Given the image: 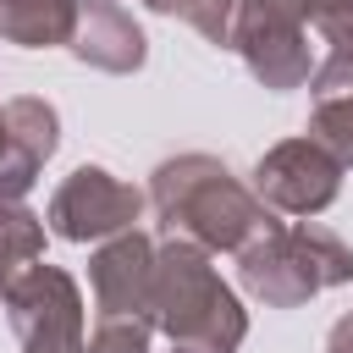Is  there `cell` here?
<instances>
[{"instance_id":"cell-1","label":"cell","mask_w":353,"mask_h":353,"mask_svg":"<svg viewBox=\"0 0 353 353\" xmlns=\"http://www.w3.org/2000/svg\"><path fill=\"white\" fill-rule=\"evenodd\" d=\"M149 199L165 221L171 237L204 248V254H243L254 237H265L270 226V210L254 199V188H243L226 160L215 154H176L154 171L149 182Z\"/></svg>"},{"instance_id":"cell-2","label":"cell","mask_w":353,"mask_h":353,"mask_svg":"<svg viewBox=\"0 0 353 353\" xmlns=\"http://www.w3.org/2000/svg\"><path fill=\"white\" fill-rule=\"evenodd\" d=\"M149 325L171 336V347L188 353H237L248 336V314L232 298V287L215 276L210 254L171 237L154 248V287H149Z\"/></svg>"},{"instance_id":"cell-3","label":"cell","mask_w":353,"mask_h":353,"mask_svg":"<svg viewBox=\"0 0 353 353\" xmlns=\"http://www.w3.org/2000/svg\"><path fill=\"white\" fill-rule=\"evenodd\" d=\"M237 276L270 309H298L314 292L353 281V248L314 221H292V226H270L265 237H254L237 254Z\"/></svg>"},{"instance_id":"cell-4","label":"cell","mask_w":353,"mask_h":353,"mask_svg":"<svg viewBox=\"0 0 353 353\" xmlns=\"http://www.w3.org/2000/svg\"><path fill=\"white\" fill-rule=\"evenodd\" d=\"M0 298H6V314H11V331H17L22 353H88L83 292L61 265L22 270Z\"/></svg>"},{"instance_id":"cell-5","label":"cell","mask_w":353,"mask_h":353,"mask_svg":"<svg viewBox=\"0 0 353 353\" xmlns=\"http://www.w3.org/2000/svg\"><path fill=\"white\" fill-rule=\"evenodd\" d=\"M232 50H243L248 72L265 88H298L309 83V17L303 0H237Z\"/></svg>"},{"instance_id":"cell-6","label":"cell","mask_w":353,"mask_h":353,"mask_svg":"<svg viewBox=\"0 0 353 353\" xmlns=\"http://www.w3.org/2000/svg\"><path fill=\"white\" fill-rule=\"evenodd\" d=\"M143 215V193L121 176H110L105 165H77L55 199H50V232L66 243H105L132 232V221Z\"/></svg>"},{"instance_id":"cell-7","label":"cell","mask_w":353,"mask_h":353,"mask_svg":"<svg viewBox=\"0 0 353 353\" xmlns=\"http://www.w3.org/2000/svg\"><path fill=\"white\" fill-rule=\"evenodd\" d=\"M342 193V165L314 138H287L254 165V199L281 215H320Z\"/></svg>"},{"instance_id":"cell-8","label":"cell","mask_w":353,"mask_h":353,"mask_svg":"<svg viewBox=\"0 0 353 353\" xmlns=\"http://www.w3.org/2000/svg\"><path fill=\"white\" fill-rule=\"evenodd\" d=\"M88 287L99 320H149V287H154V243L143 232L105 237L88 259Z\"/></svg>"},{"instance_id":"cell-9","label":"cell","mask_w":353,"mask_h":353,"mask_svg":"<svg viewBox=\"0 0 353 353\" xmlns=\"http://www.w3.org/2000/svg\"><path fill=\"white\" fill-rule=\"evenodd\" d=\"M55 154V110L33 94L6 99V143H0V199H22L44 160Z\"/></svg>"},{"instance_id":"cell-10","label":"cell","mask_w":353,"mask_h":353,"mask_svg":"<svg viewBox=\"0 0 353 353\" xmlns=\"http://www.w3.org/2000/svg\"><path fill=\"white\" fill-rule=\"evenodd\" d=\"M72 55L94 72H138L143 66V28L116 0H83L72 17Z\"/></svg>"},{"instance_id":"cell-11","label":"cell","mask_w":353,"mask_h":353,"mask_svg":"<svg viewBox=\"0 0 353 353\" xmlns=\"http://www.w3.org/2000/svg\"><path fill=\"white\" fill-rule=\"evenodd\" d=\"M309 138L336 154V165H353V55H325L309 72Z\"/></svg>"},{"instance_id":"cell-12","label":"cell","mask_w":353,"mask_h":353,"mask_svg":"<svg viewBox=\"0 0 353 353\" xmlns=\"http://www.w3.org/2000/svg\"><path fill=\"white\" fill-rule=\"evenodd\" d=\"M72 17H77V0H0V39L22 50L66 44Z\"/></svg>"},{"instance_id":"cell-13","label":"cell","mask_w":353,"mask_h":353,"mask_svg":"<svg viewBox=\"0 0 353 353\" xmlns=\"http://www.w3.org/2000/svg\"><path fill=\"white\" fill-rule=\"evenodd\" d=\"M44 254V221L22 204V199H0V292L33 270Z\"/></svg>"},{"instance_id":"cell-14","label":"cell","mask_w":353,"mask_h":353,"mask_svg":"<svg viewBox=\"0 0 353 353\" xmlns=\"http://www.w3.org/2000/svg\"><path fill=\"white\" fill-rule=\"evenodd\" d=\"M149 11L160 17H182L193 22L210 44H232V22H237V0H149Z\"/></svg>"},{"instance_id":"cell-15","label":"cell","mask_w":353,"mask_h":353,"mask_svg":"<svg viewBox=\"0 0 353 353\" xmlns=\"http://www.w3.org/2000/svg\"><path fill=\"white\" fill-rule=\"evenodd\" d=\"M309 28L325 33V44L336 55H353V0H303Z\"/></svg>"},{"instance_id":"cell-16","label":"cell","mask_w":353,"mask_h":353,"mask_svg":"<svg viewBox=\"0 0 353 353\" xmlns=\"http://www.w3.org/2000/svg\"><path fill=\"white\" fill-rule=\"evenodd\" d=\"M149 336H154L149 320H99L88 353H149Z\"/></svg>"},{"instance_id":"cell-17","label":"cell","mask_w":353,"mask_h":353,"mask_svg":"<svg viewBox=\"0 0 353 353\" xmlns=\"http://www.w3.org/2000/svg\"><path fill=\"white\" fill-rule=\"evenodd\" d=\"M325 353H353V314H342V320L331 325V342H325Z\"/></svg>"},{"instance_id":"cell-18","label":"cell","mask_w":353,"mask_h":353,"mask_svg":"<svg viewBox=\"0 0 353 353\" xmlns=\"http://www.w3.org/2000/svg\"><path fill=\"white\" fill-rule=\"evenodd\" d=\"M0 143H6V105H0Z\"/></svg>"},{"instance_id":"cell-19","label":"cell","mask_w":353,"mask_h":353,"mask_svg":"<svg viewBox=\"0 0 353 353\" xmlns=\"http://www.w3.org/2000/svg\"><path fill=\"white\" fill-rule=\"evenodd\" d=\"M171 353H188V347H171Z\"/></svg>"}]
</instances>
